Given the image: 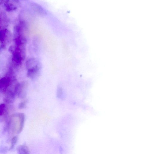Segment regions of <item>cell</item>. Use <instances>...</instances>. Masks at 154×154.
Returning <instances> with one entry per match:
<instances>
[{
	"label": "cell",
	"mask_w": 154,
	"mask_h": 154,
	"mask_svg": "<svg viewBox=\"0 0 154 154\" xmlns=\"http://www.w3.org/2000/svg\"><path fill=\"white\" fill-rule=\"evenodd\" d=\"M15 47V49L12 54V60L14 65L19 67L22 64L25 57V48L24 47Z\"/></svg>",
	"instance_id": "cell-1"
},
{
	"label": "cell",
	"mask_w": 154,
	"mask_h": 154,
	"mask_svg": "<svg viewBox=\"0 0 154 154\" xmlns=\"http://www.w3.org/2000/svg\"><path fill=\"white\" fill-rule=\"evenodd\" d=\"M28 86V84L27 81H23L18 83L14 87V92L18 98L24 99L27 96Z\"/></svg>",
	"instance_id": "cell-2"
},
{
	"label": "cell",
	"mask_w": 154,
	"mask_h": 154,
	"mask_svg": "<svg viewBox=\"0 0 154 154\" xmlns=\"http://www.w3.org/2000/svg\"><path fill=\"white\" fill-rule=\"evenodd\" d=\"M14 80V77L7 76L0 79V93L5 94Z\"/></svg>",
	"instance_id": "cell-3"
},
{
	"label": "cell",
	"mask_w": 154,
	"mask_h": 154,
	"mask_svg": "<svg viewBox=\"0 0 154 154\" xmlns=\"http://www.w3.org/2000/svg\"><path fill=\"white\" fill-rule=\"evenodd\" d=\"M40 65L27 70V77L32 79H37L39 76L40 72Z\"/></svg>",
	"instance_id": "cell-4"
},
{
	"label": "cell",
	"mask_w": 154,
	"mask_h": 154,
	"mask_svg": "<svg viewBox=\"0 0 154 154\" xmlns=\"http://www.w3.org/2000/svg\"><path fill=\"white\" fill-rule=\"evenodd\" d=\"M3 101L7 104H11L13 102L15 98V93L10 90H8L4 94Z\"/></svg>",
	"instance_id": "cell-5"
},
{
	"label": "cell",
	"mask_w": 154,
	"mask_h": 154,
	"mask_svg": "<svg viewBox=\"0 0 154 154\" xmlns=\"http://www.w3.org/2000/svg\"><path fill=\"white\" fill-rule=\"evenodd\" d=\"M4 1V5L5 9L7 12H11L16 10L17 9V7L12 3V1Z\"/></svg>",
	"instance_id": "cell-6"
},
{
	"label": "cell",
	"mask_w": 154,
	"mask_h": 154,
	"mask_svg": "<svg viewBox=\"0 0 154 154\" xmlns=\"http://www.w3.org/2000/svg\"><path fill=\"white\" fill-rule=\"evenodd\" d=\"M40 65L39 62L35 58L28 60L26 63V67L27 70Z\"/></svg>",
	"instance_id": "cell-7"
},
{
	"label": "cell",
	"mask_w": 154,
	"mask_h": 154,
	"mask_svg": "<svg viewBox=\"0 0 154 154\" xmlns=\"http://www.w3.org/2000/svg\"><path fill=\"white\" fill-rule=\"evenodd\" d=\"M19 119V125L18 129V133H20L23 131L25 121V115L23 113H18Z\"/></svg>",
	"instance_id": "cell-8"
},
{
	"label": "cell",
	"mask_w": 154,
	"mask_h": 154,
	"mask_svg": "<svg viewBox=\"0 0 154 154\" xmlns=\"http://www.w3.org/2000/svg\"><path fill=\"white\" fill-rule=\"evenodd\" d=\"M7 31L6 29L0 30V42L1 43L2 47L5 45V41L6 38Z\"/></svg>",
	"instance_id": "cell-9"
},
{
	"label": "cell",
	"mask_w": 154,
	"mask_h": 154,
	"mask_svg": "<svg viewBox=\"0 0 154 154\" xmlns=\"http://www.w3.org/2000/svg\"><path fill=\"white\" fill-rule=\"evenodd\" d=\"M17 151L18 154H30V151L27 146L25 145L18 146Z\"/></svg>",
	"instance_id": "cell-10"
},
{
	"label": "cell",
	"mask_w": 154,
	"mask_h": 154,
	"mask_svg": "<svg viewBox=\"0 0 154 154\" xmlns=\"http://www.w3.org/2000/svg\"><path fill=\"white\" fill-rule=\"evenodd\" d=\"M18 140V137L17 136L14 137L12 140L11 141V147L10 149V150L13 149L14 146H15Z\"/></svg>",
	"instance_id": "cell-11"
},
{
	"label": "cell",
	"mask_w": 154,
	"mask_h": 154,
	"mask_svg": "<svg viewBox=\"0 0 154 154\" xmlns=\"http://www.w3.org/2000/svg\"><path fill=\"white\" fill-rule=\"evenodd\" d=\"M6 106L5 104L0 105V116H3L6 112Z\"/></svg>",
	"instance_id": "cell-12"
},
{
	"label": "cell",
	"mask_w": 154,
	"mask_h": 154,
	"mask_svg": "<svg viewBox=\"0 0 154 154\" xmlns=\"http://www.w3.org/2000/svg\"><path fill=\"white\" fill-rule=\"evenodd\" d=\"M62 88L59 87L58 88L57 90V96L59 98H62L63 96V91Z\"/></svg>",
	"instance_id": "cell-13"
},
{
	"label": "cell",
	"mask_w": 154,
	"mask_h": 154,
	"mask_svg": "<svg viewBox=\"0 0 154 154\" xmlns=\"http://www.w3.org/2000/svg\"><path fill=\"white\" fill-rule=\"evenodd\" d=\"M27 102V101L25 100L20 103L18 105V108L22 109L25 108L26 106Z\"/></svg>",
	"instance_id": "cell-14"
},
{
	"label": "cell",
	"mask_w": 154,
	"mask_h": 154,
	"mask_svg": "<svg viewBox=\"0 0 154 154\" xmlns=\"http://www.w3.org/2000/svg\"><path fill=\"white\" fill-rule=\"evenodd\" d=\"M7 148H4L2 150L1 152L2 153H5L7 151Z\"/></svg>",
	"instance_id": "cell-15"
},
{
	"label": "cell",
	"mask_w": 154,
	"mask_h": 154,
	"mask_svg": "<svg viewBox=\"0 0 154 154\" xmlns=\"http://www.w3.org/2000/svg\"><path fill=\"white\" fill-rule=\"evenodd\" d=\"M3 47H2V46H0V53H1L2 51V49Z\"/></svg>",
	"instance_id": "cell-16"
},
{
	"label": "cell",
	"mask_w": 154,
	"mask_h": 154,
	"mask_svg": "<svg viewBox=\"0 0 154 154\" xmlns=\"http://www.w3.org/2000/svg\"><path fill=\"white\" fill-rule=\"evenodd\" d=\"M1 18H0V25H1Z\"/></svg>",
	"instance_id": "cell-17"
}]
</instances>
